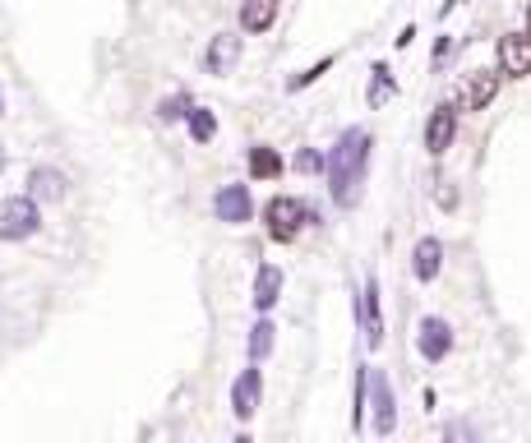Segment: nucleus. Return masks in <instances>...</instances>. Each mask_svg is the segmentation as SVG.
Segmentation results:
<instances>
[{"instance_id": "6", "label": "nucleus", "mask_w": 531, "mask_h": 443, "mask_svg": "<svg viewBox=\"0 0 531 443\" xmlns=\"http://www.w3.org/2000/svg\"><path fill=\"white\" fill-rule=\"evenodd\" d=\"M259 393H264V374H259V360H250V370H241V379L231 384V411H236V420H250L259 411Z\"/></svg>"}, {"instance_id": "10", "label": "nucleus", "mask_w": 531, "mask_h": 443, "mask_svg": "<svg viewBox=\"0 0 531 443\" xmlns=\"http://www.w3.org/2000/svg\"><path fill=\"white\" fill-rule=\"evenodd\" d=\"M361 333H365V347H384V314H379V277L375 273L365 277V291H361Z\"/></svg>"}, {"instance_id": "25", "label": "nucleus", "mask_w": 531, "mask_h": 443, "mask_svg": "<svg viewBox=\"0 0 531 443\" xmlns=\"http://www.w3.org/2000/svg\"><path fill=\"white\" fill-rule=\"evenodd\" d=\"M0 116H5V93H0Z\"/></svg>"}, {"instance_id": "14", "label": "nucleus", "mask_w": 531, "mask_h": 443, "mask_svg": "<svg viewBox=\"0 0 531 443\" xmlns=\"http://www.w3.org/2000/svg\"><path fill=\"white\" fill-rule=\"evenodd\" d=\"M28 194L42 204H61L65 199V176L56 167H33L28 171Z\"/></svg>"}, {"instance_id": "22", "label": "nucleus", "mask_w": 531, "mask_h": 443, "mask_svg": "<svg viewBox=\"0 0 531 443\" xmlns=\"http://www.w3.org/2000/svg\"><path fill=\"white\" fill-rule=\"evenodd\" d=\"M328 70H333V56H324V60H314L310 70H301V74H296V79H291V84H287V93H301V88H310V84H314V79H324V74H328Z\"/></svg>"}, {"instance_id": "2", "label": "nucleus", "mask_w": 531, "mask_h": 443, "mask_svg": "<svg viewBox=\"0 0 531 443\" xmlns=\"http://www.w3.org/2000/svg\"><path fill=\"white\" fill-rule=\"evenodd\" d=\"M310 222V208L296 199V194H278V199H268V208H264V231L278 245H291V240L301 236V227Z\"/></svg>"}, {"instance_id": "13", "label": "nucleus", "mask_w": 531, "mask_h": 443, "mask_svg": "<svg viewBox=\"0 0 531 443\" xmlns=\"http://www.w3.org/2000/svg\"><path fill=\"white\" fill-rule=\"evenodd\" d=\"M439 268H444V245L435 236L416 240V250H411V273L421 277V282H435Z\"/></svg>"}, {"instance_id": "15", "label": "nucleus", "mask_w": 531, "mask_h": 443, "mask_svg": "<svg viewBox=\"0 0 531 443\" xmlns=\"http://www.w3.org/2000/svg\"><path fill=\"white\" fill-rule=\"evenodd\" d=\"M282 0H241V28L245 33H268L278 24Z\"/></svg>"}, {"instance_id": "19", "label": "nucleus", "mask_w": 531, "mask_h": 443, "mask_svg": "<svg viewBox=\"0 0 531 443\" xmlns=\"http://www.w3.org/2000/svg\"><path fill=\"white\" fill-rule=\"evenodd\" d=\"M273 333H278V328H273V319L264 314V319L250 328V360H268V351H273V342H278Z\"/></svg>"}, {"instance_id": "3", "label": "nucleus", "mask_w": 531, "mask_h": 443, "mask_svg": "<svg viewBox=\"0 0 531 443\" xmlns=\"http://www.w3.org/2000/svg\"><path fill=\"white\" fill-rule=\"evenodd\" d=\"M42 227V208L33 194H14L0 204V240H28Z\"/></svg>"}, {"instance_id": "16", "label": "nucleus", "mask_w": 531, "mask_h": 443, "mask_svg": "<svg viewBox=\"0 0 531 443\" xmlns=\"http://www.w3.org/2000/svg\"><path fill=\"white\" fill-rule=\"evenodd\" d=\"M278 300H282V268L264 264L259 273H254V310L268 314L273 305H278Z\"/></svg>"}, {"instance_id": "9", "label": "nucleus", "mask_w": 531, "mask_h": 443, "mask_svg": "<svg viewBox=\"0 0 531 443\" xmlns=\"http://www.w3.org/2000/svg\"><path fill=\"white\" fill-rule=\"evenodd\" d=\"M241 51H245V42L236 33H218L213 42H208V51H204V65H208V74H218V79H227L236 65H241Z\"/></svg>"}, {"instance_id": "20", "label": "nucleus", "mask_w": 531, "mask_h": 443, "mask_svg": "<svg viewBox=\"0 0 531 443\" xmlns=\"http://www.w3.org/2000/svg\"><path fill=\"white\" fill-rule=\"evenodd\" d=\"M370 74H375V79H370V107H384L388 97L398 93V84H393V74H388V65H384V60H379V65H375Z\"/></svg>"}, {"instance_id": "4", "label": "nucleus", "mask_w": 531, "mask_h": 443, "mask_svg": "<svg viewBox=\"0 0 531 443\" xmlns=\"http://www.w3.org/2000/svg\"><path fill=\"white\" fill-rule=\"evenodd\" d=\"M499 79H504L499 70H471L467 79H462L458 107L462 111H485L490 102H495V93H499Z\"/></svg>"}, {"instance_id": "26", "label": "nucleus", "mask_w": 531, "mask_h": 443, "mask_svg": "<svg viewBox=\"0 0 531 443\" xmlns=\"http://www.w3.org/2000/svg\"><path fill=\"white\" fill-rule=\"evenodd\" d=\"M527 33H531V5H527Z\"/></svg>"}, {"instance_id": "12", "label": "nucleus", "mask_w": 531, "mask_h": 443, "mask_svg": "<svg viewBox=\"0 0 531 443\" xmlns=\"http://www.w3.org/2000/svg\"><path fill=\"white\" fill-rule=\"evenodd\" d=\"M370 388H375V397H370V407H375V434H393V425H398V402H393V384H388L384 374H370Z\"/></svg>"}, {"instance_id": "5", "label": "nucleus", "mask_w": 531, "mask_h": 443, "mask_svg": "<svg viewBox=\"0 0 531 443\" xmlns=\"http://www.w3.org/2000/svg\"><path fill=\"white\" fill-rule=\"evenodd\" d=\"M499 74H508V79H527L531 74V33L499 37Z\"/></svg>"}, {"instance_id": "18", "label": "nucleus", "mask_w": 531, "mask_h": 443, "mask_svg": "<svg viewBox=\"0 0 531 443\" xmlns=\"http://www.w3.org/2000/svg\"><path fill=\"white\" fill-rule=\"evenodd\" d=\"M185 125H190L194 144H213V134H218V116H213L208 107H190L185 111Z\"/></svg>"}, {"instance_id": "17", "label": "nucleus", "mask_w": 531, "mask_h": 443, "mask_svg": "<svg viewBox=\"0 0 531 443\" xmlns=\"http://www.w3.org/2000/svg\"><path fill=\"white\" fill-rule=\"evenodd\" d=\"M250 176L254 180H278L282 176V157L273 153L268 144H254L250 148Z\"/></svg>"}, {"instance_id": "7", "label": "nucleus", "mask_w": 531, "mask_h": 443, "mask_svg": "<svg viewBox=\"0 0 531 443\" xmlns=\"http://www.w3.org/2000/svg\"><path fill=\"white\" fill-rule=\"evenodd\" d=\"M213 213H218V222H227V227H241V222H250L254 217V199L245 185H222L218 199H213Z\"/></svg>"}, {"instance_id": "23", "label": "nucleus", "mask_w": 531, "mask_h": 443, "mask_svg": "<svg viewBox=\"0 0 531 443\" xmlns=\"http://www.w3.org/2000/svg\"><path fill=\"white\" fill-rule=\"evenodd\" d=\"M190 107H194V102H190V93H176V97H167V102L157 107V120H181Z\"/></svg>"}, {"instance_id": "1", "label": "nucleus", "mask_w": 531, "mask_h": 443, "mask_svg": "<svg viewBox=\"0 0 531 443\" xmlns=\"http://www.w3.org/2000/svg\"><path fill=\"white\" fill-rule=\"evenodd\" d=\"M365 162H370V134L365 130H347L333 144V153L324 157V171H328V194L338 208H351L361 199V185H365Z\"/></svg>"}, {"instance_id": "8", "label": "nucleus", "mask_w": 531, "mask_h": 443, "mask_svg": "<svg viewBox=\"0 0 531 443\" xmlns=\"http://www.w3.org/2000/svg\"><path fill=\"white\" fill-rule=\"evenodd\" d=\"M453 134H458V107H435L430 111V125H425V153L430 157H444L448 144H453Z\"/></svg>"}, {"instance_id": "11", "label": "nucleus", "mask_w": 531, "mask_h": 443, "mask_svg": "<svg viewBox=\"0 0 531 443\" xmlns=\"http://www.w3.org/2000/svg\"><path fill=\"white\" fill-rule=\"evenodd\" d=\"M416 347H421V356L430 360V365H439V360L453 351V328L444 324V319H421V333H416Z\"/></svg>"}, {"instance_id": "21", "label": "nucleus", "mask_w": 531, "mask_h": 443, "mask_svg": "<svg viewBox=\"0 0 531 443\" xmlns=\"http://www.w3.org/2000/svg\"><path fill=\"white\" fill-rule=\"evenodd\" d=\"M365 388H370V370L356 365V397H351V430L365 425Z\"/></svg>"}, {"instance_id": "24", "label": "nucleus", "mask_w": 531, "mask_h": 443, "mask_svg": "<svg viewBox=\"0 0 531 443\" xmlns=\"http://www.w3.org/2000/svg\"><path fill=\"white\" fill-rule=\"evenodd\" d=\"M291 167H296V171H305V176H319V171H324V153H314V148H301Z\"/></svg>"}]
</instances>
